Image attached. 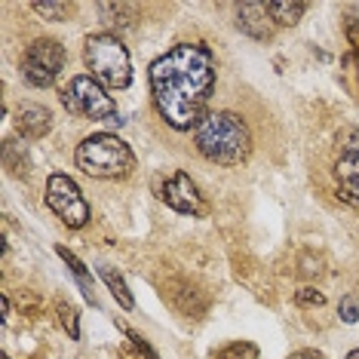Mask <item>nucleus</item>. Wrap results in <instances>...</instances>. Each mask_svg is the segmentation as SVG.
<instances>
[{
    "label": "nucleus",
    "mask_w": 359,
    "mask_h": 359,
    "mask_svg": "<svg viewBox=\"0 0 359 359\" xmlns=\"http://www.w3.org/2000/svg\"><path fill=\"white\" fill-rule=\"evenodd\" d=\"M83 65L89 77L99 80L104 89H126L133 83V62L123 40L111 31H99L83 40Z\"/></svg>",
    "instance_id": "20e7f679"
},
{
    "label": "nucleus",
    "mask_w": 359,
    "mask_h": 359,
    "mask_svg": "<svg viewBox=\"0 0 359 359\" xmlns=\"http://www.w3.org/2000/svg\"><path fill=\"white\" fill-rule=\"evenodd\" d=\"M46 206L50 212L65 227H71V231H80V227L89 224V218H93V209H89V203L83 197V191H80V184L74 182L71 175L65 172H53L46 178V194H43Z\"/></svg>",
    "instance_id": "423d86ee"
},
{
    "label": "nucleus",
    "mask_w": 359,
    "mask_h": 359,
    "mask_svg": "<svg viewBox=\"0 0 359 359\" xmlns=\"http://www.w3.org/2000/svg\"><path fill=\"white\" fill-rule=\"evenodd\" d=\"M95 273L104 280V285L111 289V295H114V301H117L123 310H133L135 307V298H133V292H129V285H126V280L120 276L114 267H108V264H99L95 267Z\"/></svg>",
    "instance_id": "ddd939ff"
},
{
    "label": "nucleus",
    "mask_w": 359,
    "mask_h": 359,
    "mask_svg": "<svg viewBox=\"0 0 359 359\" xmlns=\"http://www.w3.org/2000/svg\"><path fill=\"white\" fill-rule=\"evenodd\" d=\"M123 332H126L129 341H126V347L117 353L120 359H160L157 353H154V347L138 332H133V329H123Z\"/></svg>",
    "instance_id": "dca6fc26"
},
{
    "label": "nucleus",
    "mask_w": 359,
    "mask_h": 359,
    "mask_svg": "<svg viewBox=\"0 0 359 359\" xmlns=\"http://www.w3.org/2000/svg\"><path fill=\"white\" fill-rule=\"evenodd\" d=\"M194 144L215 166H243L252 154V133L240 114L209 111L194 129Z\"/></svg>",
    "instance_id": "f03ea898"
},
{
    "label": "nucleus",
    "mask_w": 359,
    "mask_h": 359,
    "mask_svg": "<svg viewBox=\"0 0 359 359\" xmlns=\"http://www.w3.org/2000/svg\"><path fill=\"white\" fill-rule=\"evenodd\" d=\"M347 359H359V350H350V353H347Z\"/></svg>",
    "instance_id": "b1692460"
},
{
    "label": "nucleus",
    "mask_w": 359,
    "mask_h": 359,
    "mask_svg": "<svg viewBox=\"0 0 359 359\" xmlns=\"http://www.w3.org/2000/svg\"><path fill=\"white\" fill-rule=\"evenodd\" d=\"M31 10L43 19H53V22H65L74 15V4H55V0H46V4H31Z\"/></svg>",
    "instance_id": "a211bd4d"
},
{
    "label": "nucleus",
    "mask_w": 359,
    "mask_h": 359,
    "mask_svg": "<svg viewBox=\"0 0 359 359\" xmlns=\"http://www.w3.org/2000/svg\"><path fill=\"white\" fill-rule=\"evenodd\" d=\"M77 169L89 178H102V182H120L129 178L135 169L133 148L114 133H95L83 138L74 151Z\"/></svg>",
    "instance_id": "7ed1b4c3"
},
{
    "label": "nucleus",
    "mask_w": 359,
    "mask_h": 359,
    "mask_svg": "<svg viewBox=\"0 0 359 359\" xmlns=\"http://www.w3.org/2000/svg\"><path fill=\"white\" fill-rule=\"evenodd\" d=\"M55 313H59L62 329L71 334V341H80V313H77V307H71L68 301H55Z\"/></svg>",
    "instance_id": "f3484780"
},
{
    "label": "nucleus",
    "mask_w": 359,
    "mask_h": 359,
    "mask_svg": "<svg viewBox=\"0 0 359 359\" xmlns=\"http://www.w3.org/2000/svg\"><path fill=\"white\" fill-rule=\"evenodd\" d=\"M267 13H271V22H273V25L292 28V25H298L301 15L307 13V4H292V0H271V4H267Z\"/></svg>",
    "instance_id": "2eb2a0df"
},
{
    "label": "nucleus",
    "mask_w": 359,
    "mask_h": 359,
    "mask_svg": "<svg viewBox=\"0 0 359 359\" xmlns=\"http://www.w3.org/2000/svg\"><path fill=\"white\" fill-rule=\"evenodd\" d=\"M295 304L298 307H323L325 304V295L320 289H301V292H295Z\"/></svg>",
    "instance_id": "aec40b11"
},
{
    "label": "nucleus",
    "mask_w": 359,
    "mask_h": 359,
    "mask_svg": "<svg viewBox=\"0 0 359 359\" xmlns=\"http://www.w3.org/2000/svg\"><path fill=\"white\" fill-rule=\"evenodd\" d=\"M347 40H350V46H353L356 55H359V19L347 22Z\"/></svg>",
    "instance_id": "4be33fe9"
},
{
    "label": "nucleus",
    "mask_w": 359,
    "mask_h": 359,
    "mask_svg": "<svg viewBox=\"0 0 359 359\" xmlns=\"http://www.w3.org/2000/svg\"><path fill=\"white\" fill-rule=\"evenodd\" d=\"M148 80L163 123L175 133L197 129L215 93V55L206 43H175L151 62Z\"/></svg>",
    "instance_id": "f257e3e1"
},
{
    "label": "nucleus",
    "mask_w": 359,
    "mask_h": 359,
    "mask_svg": "<svg viewBox=\"0 0 359 359\" xmlns=\"http://www.w3.org/2000/svg\"><path fill=\"white\" fill-rule=\"evenodd\" d=\"M62 104L68 114L83 120H108V123H120L117 120V102L104 93L99 80L89 74L71 77V83L62 89Z\"/></svg>",
    "instance_id": "39448f33"
},
{
    "label": "nucleus",
    "mask_w": 359,
    "mask_h": 359,
    "mask_svg": "<svg viewBox=\"0 0 359 359\" xmlns=\"http://www.w3.org/2000/svg\"><path fill=\"white\" fill-rule=\"evenodd\" d=\"M160 200L166 203L172 212H178V215H194V218H203L209 212L206 200H203L200 187L194 184V178L184 172V169H178V172H172L163 182L160 187Z\"/></svg>",
    "instance_id": "1a4fd4ad"
},
{
    "label": "nucleus",
    "mask_w": 359,
    "mask_h": 359,
    "mask_svg": "<svg viewBox=\"0 0 359 359\" xmlns=\"http://www.w3.org/2000/svg\"><path fill=\"white\" fill-rule=\"evenodd\" d=\"M338 313H341V320H344V323H356L359 320L356 301L353 298H344V301H341V307H338Z\"/></svg>",
    "instance_id": "412c9836"
},
{
    "label": "nucleus",
    "mask_w": 359,
    "mask_h": 359,
    "mask_svg": "<svg viewBox=\"0 0 359 359\" xmlns=\"http://www.w3.org/2000/svg\"><path fill=\"white\" fill-rule=\"evenodd\" d=\"M55 252H59V258L65 261V264H68V271L77 276V285H80V292H83V298H86L93 307H99V298H95V283H93V276H89L86 264H83V261H80L71 249H65V246H59Z\"/></svg>",
    "instance_id": "f8f14e48"
},
{
    "label": "nucleus",
    "mask_w": 359,
    "mask_h": 359,
    "mask_svg": "<svg viewBox=\"0 0 359 359\" xmlns=\"http://www.w3.org/2000/svg\"><path fill=\"white\" fill-rule=\"evenodd\" d=\"M289 359H325V356L320 353V350H295Z\"/></svg>",
    "instance_id": "5701e85b"
},
{
    "label": "nucleus",
    "mask_w": 359,
    "mask_h": 359,
    "mask_svg": "<svg viewBox=\"0 0 359 359\" xmlns=\"http://www.w3.org/2000/svg\"><path fill=\"white\" fill-rule=\"evenodd\" d=\"M99 13H102L104 25L120 28V31L135 28V22H138V10H135L133 4H102Z\"/></svg>",
    "instance_id": "4468645a"
},
{
    "label": "nucleus",
    "mask_w": 359,
    "mask_h": 359,
    "mask_svg": "<svg viewBox=\"0 0 359 359\" xmlns=\"http://www.w3.org/2000/svg\"><path fill=\"white\" fill-rule=\"evenodd\" d=\"M4 359H10V356H4Z\"/></svg>",
    "instance_id": "393cba45"
},
{
    "label": "nucleus",
    "mask_w": 359,
    "mask_h": 359,
    "mask_svg": "<svg viewBox=\"0 0 359 359\" xmlns=\"http://www.w3.org/2000/svg\"><path fill=\"white\" fill-rule=\"evenodd\" d=\"M212 359H258V347L252 341H233V344L218 350Z\"/></svg>",
    "instance_id": "6ab92c4d"
},
{
    "label": "nucleus",
    "mask_w": 359,
    "mask_h": 359,
    "mask_svg": "<svg viewBox=\"0 0 359 359\" xmlns=\"http://www.w3.org/2000/svg\"><path fill=\"white\" fill-rule=\"evenodd\" d=\"M334 182H338V197L359 209V129H350L338 142Z\"/></svg>",
    "instance_id": "6e6552de"
},
{
    "label": "nucleus",
    "mask_w": 359,
    "mask_h": 359,
    "mask_svg": "<svg viewBox=\"0 0 359 359\" xmlns=\"http://www.w3.org/2000/svg\"><path fill=\"white\" fill-rule=\"evenodd\" d=\"M65 46L55 37H37L28 43L25 55H22V80L34 89H50L59 80L62 68H65Z\"/></svg>",
    "instance_id": "0eeeda50"
},
{
    "label": "nucleus",
    "mask_w": 359,
    "mask_h": 359,
    "mask_svg": "<svg viewBox=\"0 0 359 359\" xmlns=\"http://www.w3.org/2000/svg\"><path fill=\"white\" fill-rule=\"evenodd\" d=\"M15 129H19V135L31 138V142L43 138L53 129V114H50V108H43V104H37V102L19 104V111H15Z\"/></svg>",
    "instance_id": "9d476101"
},
{
    "label": "nucleus",
    "mask_w": 359,
    "mask_h": 359,
    "mask_svg": "<svg viewBox=\"0 0 359 359\" xmlns=\"http://www.w3.org/2000/svg\"><path fill=\"white\" fill-rule=\"evenodd\" d=\"M236 28L243 34H249L252 40H271V13H267V4H240L236 6Z\"/></svg>",
    "instance_id": "9b49d317"
}]
</instances>
